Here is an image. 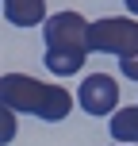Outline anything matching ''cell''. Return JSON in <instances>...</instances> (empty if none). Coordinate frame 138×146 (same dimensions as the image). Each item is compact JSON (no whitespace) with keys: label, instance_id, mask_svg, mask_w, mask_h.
I'll list each match as a JSON object with an SVG mask.
<instances>
[{"label":"cell","instance_id":"cell-1","mask_svg":"<svg viewBox=\"0 0 138 146\" xmlns=\"http://www.w3.org/2000/svg\"><path fill=\"white\" fill-rule=\"evenodd\" d=\"M88 27L92 23L81 12H58L42 23V38H46V69L54 77H69L85 66V54H92L88 46Z\"/></svg>","mask_w":138,"mask_h":146},{"label":"cell","instance_id":"cell-2","mask_svg":"<svg viewBox=\"0 0 138 146\" xmlns=\"http://www.w3.org/2000/svg\"><path fill=\"white\" fill-rule=\"evenodd\" d=\"M0 100L12 111H31V115L50 119V123H58V119H65L73 111V96L61 85H46V81H35L27 73H4Z\"/></svg>","mask_w":138,"mask_h":146},{"label":"cell","instance_id":"cell-3","mask_svg":"<svg viewBox=\"0 0 138 146\" xmlns=\"http://www.w3.org/2000/svg\"><path fill=\"white\" fill-rule=\"evenodd\" d=\"M88 46L96 54H115V58H131L138 54V23L127 15H108L88 27Z\"/></svg>","mask_w":138,"mask_h":146},{"label":"cell","instance_id":"cell-4","mask_svg":"<svg viewBox=\"0 0 138 146\" xmlns=\"http://www.w3.org/2000/svg\"><path fill=\"white\" fill-rule=\"evenodd\" d=\"M77 104L88 111V115H115V104H119V85L115 77H108V73H92V77L81 81L77 88Z\"/></svg>","mask_w":138,"mask_h":146},{"label":"cell","instance_id":"cell-5","mask_svg":"<svg viewBox=\"0 0 138 146\" xmlns=\"http://www.w3.org/2000/svg\"><path fill=\"white\" fill-rule=\"evenodd\" d=\"M4 19L12 27H38L46 23V0H4Z\"/></svg>","mask_w":138,"mask_h":146},{"label":"cell","instance_id":"cell-6","mask_svg":"<svg viewBox=\"0 0 138 146\" xmlns=\"http://www.w3.org/2000/svg\"><path fill=\"white\" fill-rule=\"evenodd\" d=\"M108 131H111V139H115V142L134 146V142H138V104H131V108H119L115 115H111Z\"/></svg>","mask_w":138,"mask_h":146},{"label":"cell","instance_id":"cell-7","mask_svg":"<svg viewBox=\"0 0 138 146\" xmlns=\"http://www.w3.org/2000/svg\"><path fill=\"white\" fill-rule=\"evenodd\" d=\"M12 139H15V111H12V108H4V131H0V142L8 146Z\"/></svg>","mask_w":138,"mask_h":146},{"label":"cell","instance_id":"cell-8","mask_svg":"<svg viewBox=\"0 0 138 146\" xmlns=\"http://www.w3.org/2000/svg\"><path fill=\"white\" fill-rule=\"evenodd\" d=\"M119 69H123V77L138 81V54H131V58H119Z\"/></svg>","mask_w":138,"mask_h":146},{"label":"cell","instance_id":"cell-9","mask_svg":"<svg viewBox=\"0 0 138 146\" xmlns=\"http://www.w3.org/2000/svg\"><path fill=\"white\" fill-rule=\"evenodd\" d=\"M123 4H127V8H131V12L138 15V0H123Z\"/></svg>","mask_w":138,"mask_h":146},{"label":"cell","instance_id":"cell-10","mask_svg":"<svg viewBox=\"0 0 138 146\" xmlns=\"http://www.w3.org/2000/svg\"><path fill=\"white\" fill-rule=\"evenodd\" d=\"M115 146H123V142H115Z\"/></svg>","mask_w":138,"mask_h":146}]
</instances>
